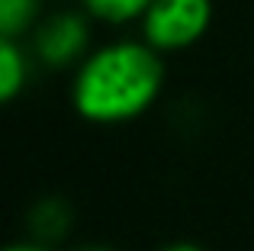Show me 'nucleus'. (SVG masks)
I'll list each match as a JSON object with an SVG mask.
<instances>
[{
    "label": "nucleus",
    "mask_w": 254,
    "mask_h": 251,
    "mask_svg": "<svg viewBox=\"0 0 254 251\" xmlns=\"http://www.w3.org/2000/svg\"><path fill=\"white\" fill-rule=\"evenodd\" d=\"M42 0H0V36L3 39H23L36 29Z\"/></svg>",
    "instance_id": "423d86ee"
},
{
    "label": "nucleus",
    "mask_w": 254,
    "mask_h": 251,
    "mask_svg": "<svg viewBox=\"0 0 254 251\" xmlns=\"http://www.w3.org/2000/svg\"><path fill=\"white\" fill-rule=\"evenodd\" d=\"M164 87V62L155 45L110 42L87 52L71 84V103L87 123L116 126L142 116Z\"/></svg>",
    "instance_id": "f257e3e1"
},
{
    "label": "nucleus",
    "mask_w": 254,
    "mask_h": 251,
    "mask_svg": "<svg viewBox=\"0 0 254 251\" xmlns=\"http://www.w3.org/2000/svg\"><path fill=\"white\" fill-rule=\"evenodd\" d=\"M3 251H52V245H42V242H13V245H6Z\"/></svg>",
    "instance_id": "6e6552de"
},
{
    "label": "nucleus",
    "mask_w": 254,
    "mask_h": 251,
    "mask_svg": "<svg viewBox=\"0 0 254 251\" xmlns=\"http://www.w3.org/2000/svg\"><path fill=\"white\" fill-rule=\"evenodd\" d=\"M90 29L87 19L74 10L52 13L49 19H39L32 29V55L49 68H68L87 58Z\"/></svg>",
    "instance_id": "7ed1b4c3"
},
{
    "label": "nucleus",
    "mask_w": 254,
    "mask_h": 251,
    "mask_svg": "<svg viewBox=\"0 0 254 251\" xmlns=\"http://www.w3.org/2000/svg\"><path fill=\"white\" fill-rule=\"evenodd\" d=\"M29 81V55L19 45V39H3L0 36V100L10 103L23 94Z\"/></svg>",
    "instance_id": "20e7f679"
},
{
    "label": "nucleus",
    "mask_w": 254,
    "mask_h": 251,
    "mask_svg": "<svg viewBox=\"0 0 254 251\" xmlns=\"http://www.w3.org/2000/svg\"><path fill=\"white\" fill-rule=\"evenodd\" d=\"M161 251H206V248L193 245V242H174V245H164Z\"/></svg>",
    "instance_id": "1a4fd4ad"
},
{
    "label": "nucleus",
    "mask_w": 254,
    "mask_h": 251,
    "mask_svg": "<svg viewBox=\"0 0 254 251\" xmlns=\"http://www.w3.org/2000/svg\"><path fill=\"white\" fill-rule=\"evenodd\" d=\"M29 229H32V239L42 242V245H55L68 235L71 229V209L64 200L58 196H49V200L36 203L29 213Z\"/></svg>",
    "instance_id": "39448f33"
},
{
    "label": "nucleus",
    "mask_w": 254,
    "mask_h": 251,
    "mask_svg": "<svg viewBox=\"0 0 254 251\" xmlns=\"http://www.w3.org/2000/svg\"><path fill=\"white\" fill-rule=\"evenodd\" d=\"M212 0H151L142 13V39L158 52H184L209 32Z\"/></svg>",
    "instance_id": "f03ea898"
},
{
    "label": "nucleus",
    "mask_w": 254,
    "mask_h": 251,
    "mask_svg": "<svg viewBox=\"0 0 254 251\" xmlns=\"http://www.w3.org/2000/svg\"><path fill=\"white\" fill-rule=\"evenodd\" d=\"M81 251H113V248H106V245H84Z\"/></svg>",
    "instance_id": "9d476101"
},
{
    "label": "nucleus",
    "mask_w": 254,
    "mask_h": 251,
    "mask_svg": "<svg viewBox=\"0 0 254 251\" xmlns=\"http://www.w3.org/2000/svg\"><path fill=\"white\" fill-rule=\"evenodd\" d=\"M84 10L93 19H103V23H129V19H142V13L148 10L151 0H81Z\"/></svg>",
    "instance_id": "0eeeda50"
}]
</instances>
